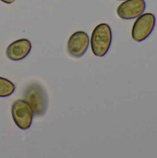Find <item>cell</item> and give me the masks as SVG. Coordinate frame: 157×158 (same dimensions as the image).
<instances>
[{
	"label": "cell",
	"instance_id": "obj_1",
	"mask_svg": "<svg viewBox=\"0 0 157 158\" xmlns=\"http://www.w3.org/2000/svg\"><path fill=\"white\" fill-rule=\"evenodd\" d=\"M24 100L32 109L33 116L42 117L48 106V97L44 87L39 82L29 83L24 90Z\"/></svg>",
	"mask_w": 157,
	"mask_h": 158
},
{
	"label": "cell",
	"instance_id": "obj_2",
	"mask_svg": "<svg viewBox=\"0 0 157 158\" xmlns=\"http://www.w3.org/2000/svg\"><path fill=\"white\" fill-rule=\"evenodd\" d=\"M112 43V31L107 23L98 24L91 36V48L95 56H105L110 49Z\"/></svg>",
	"mask_w": 157,
	"mask_h": 158
},
{
	"label": "cell",
	"instance_id": "obj_3",
	"mask_svg": "<svg viewBox=\"0 0 157 158\" xmlns=\"http://www.w3.org/2000/svg\"><path fill=\"white\" fill-rule=\"evenodd\" d=\"M11 115L15 124L20 130H28L32 123L33 112L24 99H18L11 106Z\"/></svg>",
	"mask_w": 157,
	"mask_h": 158
},
{
	"label": "cell",
	"instance_id": "obj_4",
	"mask_svg": "<svg viewBox=\"0 0 157 158\" xmlns=\"http://www.w3.org/2000/svg\"><path fill=\"white\" fill-rule=\"evenodd\" d=\"M155 26V16L153 13H143L140 15L131 29L132 39L136 42H143L153 32Z\"/></svg>",
	"mask_w": 157,
	"mask_h": 158
},
{
	"label": "cell",
	"instance_id": "obj_5",
	"mask_svg": "<svg viewBox=\"0 0 157 158\" xmlns=\"http://www.w3.org/2000/svg\"><path fill=\"white\" fill-rule=\"evenodd\" d=\"M90 44V38L87 32L78 31L72 33L68 41L67 49L68 55L73 58H80L85 55Z\"/></svg>",
	"mask_w": 157,
	"mask_h": 158
},
{
	"label": "cell",
	"instance_id": "obj_6",
	"mask_svg": "<svg viewBox=\"0 0 157 158\" xmlns=\"http://www.w3.org/2000/svg\"><path fill=\"white\" fill-rule=\"evenodd\" d=\"M146 8L144 0H125L117 8V14L122 19H132L142 15Z\"/></svg>",
	"mask_w": 157,
	"mask_h": 158
},
{
	"label": "cell",
	"instance_id": "obj_7",
	"mask_svg": "<svg viewBox=\"0 0 157 158\" xmlns=\"http://www.w3.org/2000/svg\"><path fill=\"white\" fill-rule=\"evenodd\" d=\"M31 50V43L26 38L18 39L12 42L6 50V56L12 61H19L24 59Z\"/></svg>",
	"mask_w": 157,
	"mask_h": 158
},
{
	"label": "cell",
	"instance_id": "obj_8",
	"mask_svg": "<svg viewBox=\"0 0 157 158\" xmlns=\"http://www.w3.org/2000/svg\"><path fill=\"white\" fill-rule=\"evenodd\" d=\"M16 90L15 84L8 79L0 77V97L10 96Z\"/></svg>",
	"mask_w": 157,
	"mask_h": 158
},
{
	"label": "cell",
	"instance_id": "obj_9",
	"mask_svg": "<svg viewBox=\"0 0 157 158\" xmlns=\"http://www.w3.org/2000/svg\"><path fill=\"white\" fill-rule=\"evenodd\" d=\"M0 1H2L5 4H12L15 0H0Z\"/></svg>",
	"mask_w": 157,
	"mask_h": 158
}]
</instances>
